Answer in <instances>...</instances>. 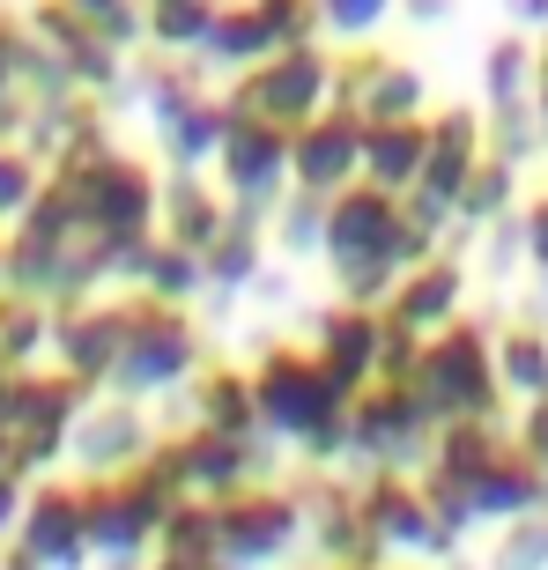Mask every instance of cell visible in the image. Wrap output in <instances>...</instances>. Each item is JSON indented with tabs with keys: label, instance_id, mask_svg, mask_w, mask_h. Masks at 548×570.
<instances>
[{
	"label": "cell",
	"instance_id": "b9f144b4",
	"mask_svg": "<svg viewBox=\"0 0 548 570\" xmlns=\"http://www.w3.org/2000/svg\"><path fill=\"white\" fill-rule=\"evenodd\" d=\"M527 253H534V259L548 267V193H541V200L527 208Z\"/></svg>",
	"mask_w": 548,
	"mask_h": 570
},
{
	"label": "cell",
	"instance_id": "f1b7e54d",
	"mask_svg": "<svg viewBox=\"0 0 548 570\" xmlns=\"http://www.w3.org/2000/svg\"><path fill=\"white\" fill-rule=\"evenodd\" d=\"M208 16H215V0H141V30L156 52H200Z\"/></svg>",
	"mask_w": 548,
	"mask_h": 570
},
{
	"label": "cell",
	"instance_id": "5bb4252c",
	"mask_svg": "<svg viewBox=\"0 0 548 570\" xmlns=\"http://www.w3.org/2000/svg\"><path fill=\"white\" fill-rule=\"evenodd\" d=\"M356 156H363V119L349 105H319L304 127H290V186L326 200L356 178Z\"/></svg>",
	"mask_w": 548,
	"mask_h": 570
},
{
	"label": "cell",
	"instance_id": "2e32d148",
	"mask_svg": "<svg viewBox=\"0 0 548 570\" xmlns=\"http://www.w3.org/2000/svg\"><path fill=\"white\" fill-rule=\"evenodd\" d=\"M67 452H75V466L82 474H119V466L148 460L156 452V430H148L141 401H119V393H89L82 415H75V430H67Z\"/></svg>",
	"mask_w": 548,
	"mask_h": 570
},
{
	"label": "cell",
	"instance_id": "ba28073f",
	"mask_svg": "<svg viewBox=\"0 0 548 570\" xmlns=\"http://www.w3.org/2000/svg\"><path fill=\"white\" fill-rule=\"evenodd\" d=\"M334 97V52H319V45H282L267 60L237 67L231 75V111H253L267 127H304L319 105Z\"/></svg>",
	"mask_w": 548,
	"mask_h": 570
},
{
	"label": "cell",
	"instance_id": "8fae6325",
	"mask_svg": "<svg viewBox=\"0 0 548 570\" xmlns=\"http://www.w3.org/2000/svg\"><path fill=\"white\" fill-rule=\"evenodd\" d=\"M215 170H223V200L237 215H267L290 193V127H267L253 111L223 105V141H215Z\"/></svg>",
	"mask_w": 548,
	"mask_h": 570
},
{
	"label": "cell",
	"instance_id": "5b68a950",
	"mask_svg": "<svg viewBox=\"0 0 548 570\" xmlns=\"http://www.w3.org/2000/svg\"><path fill=\"white\" fill-rule=\"evenodd\" d=\"M82 385L67 379V371H0V438H8V460H22L30 474L67 452V430L82 415Z\"/></svg>",
	"mask_w": 548,
	"mask_h": 570
},
{
	"label": "cell",
	"instance_id": "d6986e66",
	"mask_svg": "<svg viewBox=\"0 0 548 570\" xmlns=\"http://www.w3.org/2000/svg\"><path fill=\"white\" fill-rule=\"evenodd\" d=\"M156 127H164V156L170 170H200L223 141V97H200L193 82L164 75L156 82Z\"/></svg>",
	"mask_w": 548,
	"mask_h": 570
},
{
	"label": "cell",
	"instance_id": "e575fe53",
	"mask_svg": "<svg viewBox=\"0 0 548 570\" xmlns=\"http://www.w3.org/2000/svg\"><path fill=\"white\" fill-rule=\"evenodd\" d=\"M274 208H282V253H319V230H326V200H319V193H282V200H274Z\"/></svg>",
	"mask_w": 548,
	"mask_h": 570
},
{
	"label": "cell",
	"instance_id": "8992f818",
	"mask_svg": "<svg viewBox=\"0 0 548 570\" xmlns=\"http://www.w3.org/2000/svg\"><path fill=\"white\" fill-rule=\"evenodd\" d=\"M60 186H67V200H75V215H82V230H97L105 245H127V237L156 230V186H164V178H156L141 156L105 148V156L75 164Z\"/></svg>",
	"mask_w": 548,
	"mask_h": 570
},
{
	"label": "cell",
	"instance_id": "7bdbcfd3",
	"mask_svg": "<svg viewBox=\"0 0 548 570\" xmlns=\"http://www.w3.org/2000/svg\"><path fill=\"white\" fill-rule=\"evenodd\" d=\"M16 67H22V45H16V22L0 16V97H8V82H16Z\"/></svg>",
	"mask_w": 548,
	"mask_h": 570
},
{
	"label": "cell",
	"instance_id": "6da1fadb",
	"mask_svg": "<svg viewBox=\"0 0 548 570\" xmlns=\"http://www.w3.org/2000/svg\"><path fill=\"white\" fill-rule=\"evenodd\" d=\"M245 379H253V407H260V430H267V438L304 444L312 460H334L341 452L349 393L319 371L312 341H267V348L245 363Z\"/></svg>",
	"mask_w": 548,
	"mask_h": 570
},
{
	"label": "cell",
	"instance_id": "4316f807",
	"mask_svg": "<svg viewBox=\"0 0 548 570\" xmlns=\"http://www.w3.org/2000/svg\"><path fill=\"white\" fill-rule=\"evenodd\" d=\"M489 348H497V385L519 393V401H541L548 393V334L541 326L519 318V326H505V334H489Z\"/></svg>",
	"mask_w": 548,
	"mask_h": 570
},
{
	"label": "cell",
	"instance_id": "74e56055",
	"mask_svg": "<svg viewBox=\"0 0 548 570\" xmlns=\"http://www.w3.org/2000/svg\"><path fill=\"white\" fill-rule=\"evenodd\" d=\"M385 8H393V0H319V22H326L334 38H371L385 22Z\"/></svg>",
	"mask_w": 548,
	"mask_h": 570
},
{
	"label": "cell",
	"instance_id": "f35d334b",
	"mask_svg": "<svg viewBox=\"0 0 548 570\" xmlns=\"http://www.w3.org/2000/svg\"><path fill=\"white\" fill-rule=\"evenodd\" d=\"M22 497H30V466H22V460H0V541L16 533Z\"/></svg>",
	"mask_w": 548,
	"mask_h": 570
},
{
	"label": "cell",
	"instance_id": "ac0fdd59",
	"mask_svg": "<svg viewBox=\"0 0 548 570\" xmlns=\"http://www.w3.org/2000/svg\"><path fill=\"white\" fill-rule=\"evenodd\" d=\"M460 296H467V275H460V259L452 253H430V259H415L393 289H385V326H401V334H438L444 318H460Z\"/></svg>",
	"mask_w": 548,
	"mask_h": 570
},
{
	"label": "cell",
	"instance_id": "d6a6232c",
	"mask_svg": "<svg viewBox=\"0 0 548 570\" xmlns=\"http://www.w3.org/2000/svg\"><path fill=\"white\" fill-rule=\"evenodd\" d=\"M253 16H260V30H267L274 52L319 38V0H253Z\"/></svg>",
	"mask_w": 548,
	"mask_h": 570
},
{
	"label": "cell",
	"instance_id": "1f68e13d",
	"mask_svg": "<svg viewBox=\"0 0 548 570\" xmlns=\"http://www.w3.org/2000/svg\"><path fill=\"white\" fill-rule=\"evenodd\" d=\"M489 570H548V511L505 519L497 549H489Z\"/></svg>",
	"mask_w": 548,
	"mask_h": 570
},
{
	"label": "cell",
	"instance_id": "277c9868",
	"mask_svg": "<svg viewBox=\"0 0 548 570\" xmlns=\"http://www.w3.org/2000/svg\"><path fill=\"white\" fill-rule=\"evenodd\" d=\"M408 385L430 401V415H438V423H467V415L497 423L505 385H497V348H489L482 318H444L438 334H422Z\"/></svg>",
	"mask_w": 548,
	"mask_h": 570
},
{
	"label": "cell",
	"instance_id": "44dd1931",
	"mask_svg": "<svg viewBox=\"0 0 548 570\" xmlns=\"http://www.w3.org/2000/svg\"><path fill=\"white\" fill-rule=\"evenodd\" d=\"M223 223H231V200H223V186H208L200 170H170L164 186H156V237L200 253Z\"/></svg>",
	"mask_w": 548,
	"mask_h": 570
},
{
	"label": "cell",
	"instance_id": "836d02e7",
	"mask_svg": "<svg viewBox=\"0 0 548 570\" xmlns=\"http://www.w3.org/2000/svg\"><path fill=\"white\" fill-rule=\"evenodd\" d=\"M385 60H393L385 45H371V38H349V52H334V97H326V105H349V111H356V97L371 89V75H379Z\"/></svg>",
	"mask_w": 548,
	"mask_h": 570
},
{
	"label": "cell",
	"instance_id": "d4e9b609",
	"mask_svg": "<svg viewBox=\"0 0 548 570\" xmlns=\"http://www.w3.org/2000/svg\"><path fill=\"white\" fill-rule=\"evenodd\" d=\"M274 45H267V30H260V16H253V0H215V16H208V30H200V60H215V67H253V60H267Z\"/></svg>",
	"mask_w": 548,
	"mask_h": 570
},
{
	"label": "cell",
	"instance_id": "d590c367",
	"mask_svg": "<svg viewBox=\"0 0 548 570\" xmlns=\"http://www.w3.org/2000/svg\"><path fill=\"white\" fill-rule=\"evenodd\" d=\"M38 164H30V156H22V148H8L0 141V223H16L22 208H30V200H38Z\"/></svg>",
	"mask_w": 548,
	"mask_h": 570
},
{
	"label": "cell",
	"instance_id": "30bf717a",
	"mask_svg": "<svg viewBox=\"0 0 548 570\" xmlns=\"http://www.w3.org/2000/svg\"><path fill=\"white\" fill-rule=\"evenodd\" d=\"M422 127H430V141H422V170H415V186L401 193V208L415 215L422 230H444L467 170L482 164V148H489V119L474 105H438V111H422Z\"/></svg>",
	"mask_w": 548,
	"mask_h": 570
},
{
	"label": "cell",
	"instance_id": "9a60e30c",
	"mask_svg": "<svg viewBox=\"0 0 548 570\" xmlns=\"http://www.w3.org/2000/svg\"><path fill=\"white\" fill-rule=\"evenodd\" d=\"M52 371L82 385V393H105L111 356H119V296H67L52 312Z\"/></svg>",
	"mask_w": 548,
	"mask_h": 570
},
{
	"label": "cell",
	"instance_id": "484cf974",
	"mask_svg": "<svg viewBox=\"0 0 548 570\" xmlns=\"http://www.w3.org/2000/svg\"><path fill=\"white\" fill-rule=\"evenodd\" d=\"M527 82H534V38L527 30H505V38L489 45V60H482V89H489L497 127H511V119L527 111Z\"/></svg>",
	"mask_w": 548,
	"mask_h": 570
},
{
	"label": "cell",
	"instance_id": "ffe728a7",
	"mask_svg": "<svg viewBox=\"0 0 548 570\" xmlns=\"http://www.w3.org/2000/svg\"><path fill=\"white\" fill-rule=\"evenodd\" d=\"M170 460H178V482H186V497H231V489L260 482L253 474V444L245 438H223V430H200L193 423L186 438H170Z\"/></svg>",
	"mask_w": 548,
	"mask_h": 570
},
{
	"label": "cell",
	"instance_id": "7c38bea8",
	"mask_svg": "<svg viewBox=\"0 0 548 570\" xmlns=\"http://www.w3.org/2000/svg\"><path fill=\"white\" fill-rule=\"evenodd\" d=\"M356 519L379 549H401V556H452L460 541L438 527V511L422 497V482L408 466H371V482L356 489Z\"/></svg>",
	"mask_w": 548,
	"mask_h": 570
},
{
	"label": "cell",
	"instance_id": "cb8c5ba5",
	"mask_svg": "<svg viewBox=\"0 0 548 570\" xmlns=\"http://www.w3.org/2000/svg\"><path fill=\"white\" fill-rule=\"evenodd\" d=\"M164 563H186V570H223V549H215V504L208 497H178L156 527V549Z\"/></svg>",
	"mask_w": 548,
	"mask_h": 570
},
{
	"label": "cell",
	"instance_id": "7a4b0ae2",
	"mask_svg": "<svg viewBox=\"0 0 548 570\" xmlns=\"http://www.w3.org/2000/svg\"><path fill=\"white\" fill-rule=\"evenodd\" d=\"M186 497L178 482V460H170V444H156L148 460L119 466V474H82V519H89V556H105V563H141L156 549V527H164V511Z\"/></svg>",
	"mask_w": 548,
	"mask_h": 570
},
{
	"label": "cell",
	"instance_id": "83f0119b",
	"mask_svg": "<svg viewBox=\"0 0 548 570\" xmlns=\"http://www.w3.org/2000/svg\"><path fill=\"white\" fill-rule=\"evenodd\" d=\"M260 267V215H237L200 245V289H237V282Z\"/></svg>",
	"mask_w": 548,
	"mask_h": 570
},
{
	"label": "cell",
	"instance_id": "52a82bcc",
	"mask_svg": "<svg viewBox=\"0 0 548 570\" xmlns=\"http://www.w3.org/2000/svg\"><path fill=\"white\" fill-rule=\"evenodd\" d=\"M304 541V497L282 482H245L215 497V549L223 570H267Z\"/></svg>",
	"mask_w": 548,
	"mask_h": 570
},
{
	"label": "cell",
	"instance_id": "603a6c76",
	"mask_svg": "<svg viewBox=\"0 0 548 570\" xmlns=\"http://www.w3.org/2000/svg\"><path fill=\"white\" fill-rule=\"evenodd\" d=\"M422 141L430 127L415 119H363V156H356V178L363 186H385V193H408L422 170Z\"/></svg>",
	"mask_w": 548,
	"mask_h": 570
},
{
	"label": "cell",
	"instance_id": "bcb514c9",
	"mask_svg": "<svg viewBox=\"0 0 548 570\" xmlns=\"http://www.w3.org/2000/svg\"><path fill=\"white\" fill-rule=\"evenodd\" d=\"M148 570H186V563H164V556H156V563H148Z\"/></svg>",
	"mask_w": 548,
	"mask_h": 570
},
{
	"label": "cell",
	"instance_id": "4fadbf2b",
	"mask_svg": "<svg viewBox=\"0 0 548 570\" xmlns=\"http://www.w3.org/2000/svg\"><path fill=\"white\" fill-rule=\"evenodd\" d=\"M16 541L38 556L45 570L97 563V556H89V519H82V474H45V482H30L22 519H16Z\"/></svg>",
	"mask_w": 548,
	"mask_h": 570
},
{
	"label": "cell",
	"instance_id": "f6af8a7d",
	"mask_svg": "<svg viewBox=\"0 0 548 570\" xmlns=\"http://www.w3.org/2000/svg\"><path fill=\"white\" fill-rule=\"evenodd\" d=\"M0 570H45V563H38V556H30V549H22L16 533H8V541H0Z\"/></svg>",
	"mask_w": 548,
	"mask_h": 570
},
{
	"label": "cell",
	"instance_id": "60d3db41",
	"mask_svg": "<svg viewBox=\"0 0 548 570\" xmlns=\"http://www.w3.org/2000/svg\"><path fill=\"white\" fill-rule=\"evenodd\" d=\"M511 438H519L534 460L548 466V393H541V401H527V415H519V430H511Z\"/></svg>",
	"mask_w": 548,
	"mask_h": 570
},
{
	"label": "cell",
	"instance_id": "ab89813d",
	"mask_svg": "<svg viewBox=\"0 0 548 570\" xmlns=\"http://www.w3.org/2000/svg\"><path fill=\"white\" fill-rule=\"evenodd\" d=\"M527 111H534V134L548 141V30H534V82H527Z\"/></svg>",
	"mask_w": 548,
	"mask_h": 570
},
{
	"label": "cell",
	"instance_id": "9c48e42d",
	"mask_svg": "<svg viewBox=\"0 0 548 570\" xmlns=\"http://www.w3.org/2000/svg\"><path fill=\"white\" fill-rule=\"evenodd\" d=\"M438 438V415L408 379H371L349 393V415H341V452H356L371 466H408L422 444Z\"/></svg>",
	"mask_w": 548,
	"mask_h": 570
},
{
	"label": "cell",
	"instance_id": "f546056e",
	"mask_svg": "<svg viewBox=\"0 0 548 570\" xmlns=\"http://www.w3.org/2000/svg\"><path fill=\"white\" fill-rule=\"evenodd\" d=\"M422 111V75H415V60H393L371 75V89L356 97V119H415Z\"/></svg>",
	"mask_w": 548,
	"mask_h": 570
},
{
	"label": "cell",
	"instance_id": "7402d4cb",
	"mask_svg": "<svg viewBox=\"0 0 548 570\" xmlns=\"http://www.w3.org/2000/svg\"><path fill=\"white\" fill-rule=\"evenodd\" d=\"M193 393V423L200 430H223V438H260V407H253V379H245V363H215L200 356V371L186 379Z\"/></svg>",
	"mask_w": 548,
	"mask_h": 570
},
{
	"label": "cell",
	"instance_id": "ee69618b",
	"mask_svg": "<svg viewBox=\"0 0 548 570\" xmlns=\"http://www.w3.org/2000/svg\"><path fill=\"white\" fill-rule=\"evenodd\" d=\"M505 8H511V30H527V38L548 30V0H505Z\"/></svg>",
	"mask_w": 548,
	"mask_h": 570
},
{
	"label": "cell",
	"instance_id": "4dcf8cb0",
	"mask_svg": "<svg viewBox=\"0 0 548 570\" xmlns=\"http://www.w3.org/2000/svg\"><path fill=\"white\" fill-rule=\"evenodd\" d=\"M505 200H511V156H489V148H482V164L467 170V186H460V200H452V215L489 223V215H505Z\"/></svg>",
	"mask_w": 548,
	"mask_h": 570
},
{
	"label": "cell",
	"instance_id": "3957f363",
	"mask_svg": "<svg viewBox=\"0 0 548 570\" xmlns=\"http://www.w3.org/2000/svg\"><path fill=\"white\" fill-rule=\"evenodd\" d=\"M200 326H193L186 304H164L148 289H127L119 296V356H111V379L105 393L119 401H156L170 385H186L200 371Z\"/></svg>",
	"mask_w": 548,
	"mask_h": 570
},
{
	"label": "cell",
	"instance_id": "8d00e7d4",
	"mask_svg": "<svg viewBox=\"0 0 548 570\" xmlns=\"http://www.w3.org/2000/svg\"><path fill=\"white\" fill-rule=\"evenodd\" d=\"M67 16L89 22L105 45H127L134 30H141V16H134V0H67Z\"/></svg>",
	"mask_w": 548,
	"mask_h": 570
},
{
	"label": "cell",
	"instance_id": "7dc6e473",
	"mask_svg": "<svg viewBox=\"0 0 548 570\" xmlns=\"http://www.w3.org/2000/svg\"><path fill=\"white\" fill-rule=\"evenodd\" d=\"M0 460H8V438H0Z\"/></svg>",
	"mask_w": 548,
	"mask_h": 570
},
{
	"label": "cell",
	"instance_id": "e0dca14e",
	"mask_svg": "<svg viewBox=\"0 0 548 570\" xmlns=\"http://www.w3.org/2000/svg\"><path fill=\"white\" fill-rule=\"evenodd\" d=\"M379 348H385L379 304H334V312L312 326V356H319V371H326L341 393H356V385L379 379Z\"/></svg>",
	"mask_w": 548,
	"mask_h": 570
}]
</instances>
